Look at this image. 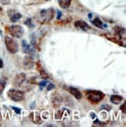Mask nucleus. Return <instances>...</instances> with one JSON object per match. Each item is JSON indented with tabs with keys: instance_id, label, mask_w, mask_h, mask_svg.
<instances>
[{
	"instance_id": "1",
	"label": "nucleus",
	"mask_w": 126,
	"mask_h": 127,
	"mask_svg": "<svg viewBox=\"0 0 126 127\" xmlns=\"http://www.w3.org/2000/svg\"><path fill=\"white\" fill-rule=\"evenodd\" d=\"M55 9L53 8L44 9L37 12L34 16V20L37 23L41 25L48 23L54 18Z\"/></svg>"
},
{
	"instance_id": "2",
	"label": "nucleus",
	"mask_w": 126,
	"mask_h": 127,
	"mask_svg": "<svg viewBox=\"0 0 126 127\" xmlns=\"http://www.w3.org/2000/svg\"><path fill=\"white\" fill-rule=\"evenodd\" d=\"M104 94L97 90H89L86 92V98L92 103H98L104 98Z\"/></svg>"
},
{
	"instance_id": "3",
	"label": "nucleus",
	"mask_w": 126,
	"mask_h": 127,
	"mask_svg": "<svg viewBox=\"0 0 126 127\" xmlns=\"http://www.w3.org/2000/svg\"><path fill=\"white\" fill-rule=\"evenodd\" d=\"M5 43L7 50L11 54H16L19 50L18 42L14 40L13 38L10 36H5Z\"/></svg>"
},
{
	"instance_id": "4",
	"label": "nucleus",
	"mask_w": 126,
	"mask_h": 127,
	"mask_svg": "<svg viewBox=\"0 0 126 127\" xmlns=\"http://www.w3.org/2000/svg\"><path fill=\"white\" fill-rule=\"evenodd\" d=\"M8 97L13 101H20L24 99V93L22 91L12 88L7 92Z\"/></svg>"
},
{
	"instance_id": "5",
	"label": "nucleus",
	"mask_w": 126,
	"mask_h": 127,
	"mask_svg": "<svg viewBox=\"0 0 126 127\" xmlns=\"http://www.w3.org/2000/svg\"><path fill=\"white\" fill-rule=\"evenodd\" d=\"M8 31L9 34L15 38H20L24 33L23 28L19 25H13V26L9 27L8 28Z\"/></svg>"
},
{
	"instance_id": "6",
	"label": "nucleus",
	"mask_w": 126,
	"mask_h": 127,
	"mask_svg": "<svg viewBox=\"0 0 126 127\" xmlns=\"http://www.w3.org/2000/svg\"><path fill=\"white\" fill-rule=\"evenodd\" d=\"M25 81H26V74L24 73H20L16 75L12 84H13V86H15L16 88H20L22 87Z\"/></svg>"
},
{
	"instance_id": "7",
	"label": "nucleus",
	"mask_w": 126,
	"mask_h": 127,
	"mask_svg": "<svg viewBox=\"0 0 126 127\" xmlns=\"http://www.w3.org/2000/svg\"><path fill=\"white\" fill-rule=\"evenodd\" d=\"M34 64H35V61H34V59L32 56L28 54L25 57L24 60H23V65H24L25 68L31 69L34 67Z\"/></svg>"
},
{
	"instance_id": "8",
	"label": "nucleus",
	"mask_w": 126,
	"mask_h": 127,
	"mask_svg": "<svg viewBox=\"0 0 126 127\" xmlns=\"http://www.w3.org/2000/svg\"><path fill=\"white\" fill-rule=\"evenodd\" d=\"M75 27L79 30H82L83 31H88L91 29V27L89 26V24H87L86 22L83 20H77L75 22Z\"/></svg>"
},
{
	"instance_id": "9",
	"label": "nucleus",
	"mask_w": 126,
	"mask_h": 127,
	"mask_svg": "<svg viewBox=\"0 0 126 127\" xmlns=\"http://www.w3.org/2000/svg\"><path fill=\"white\" fill-rule=\"evenodd\" d=\"M8 13H9V17H10V20L12 23H16L18 20H20V19L22 18V15L20 13V12H16V11H15L13 9L9 10Z\"/></svg>"
},
{
	"instance_id": "10",
	"label": "nucleus",
	"mask_w": 126,
	"mask_h": 127,
	"mask_svg": "<svg viewBox=\"0 0 126 127\" xmlns=\"http://www.w3.org/2000/svg\"><path fill=\"white\" fill-rule=\"evenodd\" d=\"M22 46H23L24 53L30 54V55H33L34 54V48L31 45H30V44H28L26 40H23Z\"/></svg>"
},
{
	"instance_id": "11",
	"label": "nucleus",
	"mask_w": 126,
	"mask_h": 127,
	"mask_svg": "<svg viewBox=\"0 0 126 127\" xmlns=\"http://www.w3.org/2000/svg\"><path fill=\"white\" fill-rule=\"evenodd\" d=\"M68 90V92L70 93L73 97H75V98H76V99L82 98L83 95H82L79 89H77V88H73V87H69Z\"/></svg>"
},
{
	"instance_id": "12",
	"label": "nucleus",
	"mask_w": 126,
	"mask_h": 127,
	"mask_svg": "<svg viewBox=\"0 0 126 127\" xmlns=\"http://www.w3.org/2000/svg\"><path fill=\"white\" fill-rule=\"evenodd\" d=\"M123 97L121 96V95H113L111 96V101L113 104L115 105H118L121 104L123 101Z\"/></svg>"
},
{
	"instance_id": "13",
	"label": "nucleus",
	"mask_w": 126,
	"mask_h": 127,
	"mask_svg": "<svg viewBox=\"0 0 126 127\" xmlns=\"http://www.w3.org/2000/svg\"><path fill=\"white\" fill-rule=\"evenodd\" d=\"M91 23L95 27H97V28H100V29H104V28H107V27H108V26H107V25H104L103 22L100 20V18H98V17L95 18L93 20H92Z\"/></svg>"
},
{
	"instance_id": "14",
	"label": "nucleus",
	"mask_w": 126,
	"mask_h": 127,
	"mask_svg": "<svg viewBox=\"0 0 126 127\" xmlns=\"http://www.w3.org/2000/svg\"><path fill=\"white\" fill-rule=\"evenodd\" d=\"M6 84H7V78L2 76V77L0 78V95H1L5 90Z\"/></svg>"
},
{
	"instance_id": "15",
	"label": "nucleus",
	"mask_w": 126,
	"mask_h": 127,
	"mask_svg": "<svg viewBox=\"0 0 126 127\" xmlns=\"http://www.w3.org/2000/svg\"><path fill=\"white\" fill-rule=\"evenodd\" d=\"M59 4L60 5V7L62 9H68L69 7V5H71L72 0H58Z\"/></svg>"
},
{
	"instance_id": "16",
	"label": "nucleus",
	"mask_w": 126,
	"mask_h": 127,
	"mask_svg": "<svg viewBox=\"0 0 126 127\" xmlns=\"http://www.w3.org/2000/svg\"><path fill=\"white\" fill-rule=\"evenodd\" d=\"M61 101H62V99L60 97H55L53 98V101H52V104H53V106L55 107H57L60 105L61 103Z\"/></svg>"
},
{
	"instance_id": "17",
	"label": "nucleus",
	"mask_w": 126,
	"mask_h": 127,
	"mask_svg": "<svg viewBox=\"0 0 126 127\" xmlns=\"http://www.w3.org/2000/svg\"><path fill=\"white\" fill-rule=\"evenodd\" d=\"M31 21H32V20H31L30 18H28L27 20L24 22V23L26 24L27 26H28L29 27H34V25L32 23V22H31Z\"/></svg>"
},
{
	"instance_id": "18",
	"label": "nucleus",
	"mask_w": 126,
	"mask_h": 127,
	"mask_svg": "<svg viewBox=\"0 0 126 127\" xmlns=\"http://www.w3.org/2000/svg\"><path fill=\"white\" fill-rule=\"evenodd\" d=\"M11 109L13 110L16 114H18V115H20V114L21 113V109H20V108L15 107V106H11Z\"/></svg>"
},
{
	"instance_id": "19",
	"label": "nucleus",
	"mask_w": 126,
	"mask_h": 127,
	"mask_svg": "<svg viewBox=\"0 0 126 127\" xmlns=\"http://www.w3.org/2000/svg\"><path fill=\"white\" fill-rule=\"evenodd\" d=\"M101 109H104L106 110V111H109V110L111 109V106H110V105H108V104H104V105H103L101 106Z\"/></svg>"
},
{
	"instance_id": "20",
	"label": "nucleus",
	"mask_w": 126,
	"mask_h": 127,
	"mask_svg": "<svg viewBox=\"0 0 126 127\" xmlns=\"http://www.w3.org/2000/svg\"><path fill=\"white\" fill-rule=\"evenodd\" d=\"M62 112H61V113H60V111H58L57 112L55 113V119H59L62 118Z\"/></svg>"
},
{
	"instance_id": "21",
	"label": "nucleus",
	"mask_w": 126,
	"mask_h": 127,
	"mask_svg": "<svg viewBox=\"0 0 126 127\" xmlns=\"http://www.w3.org/2000/svg\"><path fill=\"white\" fill-rule=\"evenodd\" d=\"M48 83V81H47V80H44V81H42L41 83L39 84V85L40 86H41V87H45V86H46V85Z\"/></svg>"
},
{
	"instance_id": "22",
	"label": "nucleus",
	"mask_w": 126,
	"mask_h": 127,
	"mask_svg": "<svg viewBox=\"0 0 126 127\" xmlns=\"http://www.w3.org/2000/svg\"><path fill=\"white\" fill-rule=\"evenodd\" d=\"M0 2L2 5H8L10 3V0H0Z\"/></svg>"
},
{
	"instance_id": "23",
	"label": "nucleus",
	"mask_w": 126,
	"mask_h": 127,
	"mask_svg": "<svg viewBox=\"0 0 126 127\" xmlns=\"http://www.w3.org/2000/svg\"><path fill=\"white\" fill-rule=\"evenodd\" d=\"M54 88H55V85L53 84H52V83H50L49 85L47 88V89H48V91H50V90H52V89H54Z\"/></svg>"
},
{
	"instance_id": "24",
	"label": "nucleus",
	"mask_w": 126,
	"mask_h": 127,
	"mask_svg": "<svg viewBox=\"0 0 126 127\" xmlns=\"http://www.w3.org/2000/svg\"><path fill=\"white\" fill-rule=\"evenodd\" d=\"M57 19L58 20H59V19H61L62 18V12L61 11H59V10H58L57 11Z\"/></svg>"
},
{
	"instance_id": "25",
	"label": "nucleus",
	"mask_w": 126,
	"mask_h": 127,
	"mask_svg": "<svg viewBox=\"0 0 126 127\" xmlns=\"http://www.w3.org/2000/svg\"><path fill=\"white\" fill-rule=\"evenodd\" d=\"M3 66H4V64H3V61H2V60L0 58V68H2L3 67Z\"/></svg>"
},
{
	"instance_id": "26",
	"label": "nucleus",
	"mask_w": 126,
	"mask_h": 127,
	"mask_svg": "<svg viewBox=\"0 0 126 127\" xmlns=\"http://www.w3.org/2000/svg\"><path fill=\"white\" fill-rule=\"evenodd\" d=\"M121 109H122V110H123V112H125V103H124V104H123V107H122V106L121 107Z\"/></svg>"
},
{
	"instance_id": "27",
	"label": "nucleus",
	"mask_w": 126,
	"mask_h": 127,
	"mask_svg": "<svg viewBox=\"0 0 126 127\" xmlns=\"http://www.w3.org/2000/svg\"><path fill=\"white\" fill-rule=\"evenodd\" d=\"M90 116H92L93 117H92V119H95V117H96V115H95V114H94V113H90Z\"/></svg>"
},
{
	"instance_id": "28",
	"label": "nucleus",
	"mask_w": 126,
	"mask_h": 127,
	"mask_svg": "<svg viewBox=\"0 0 126 127\" xmlns=\"http://www.w3.org/2000/svg\"><path fill=\"white\" fill-rule=\"evenodd\" d=\"M92 16H93L92 13H89V14H88V17H89V19H90V20H91V18H92Z\"/></svg>"
},
{
	"instance_id": "29",
	"label": "nucleus",
	"mask_w": 126,
	"mask_h": 127,
	"mask_svg": "<svg viewBox=\"0 0 126 127\" xmlns=\"http://www.w3.org/2000/svg\"><path fill=\"white\" fill-rule=\"evenodd\" d=\"M2 7H1V6H0V12H2Z\"/></svg>"
},
{
	"instance_id": "30",
	"label": "nucleus",
	"mask_w": 126,
	"mask_h": 127,
	"mask_svg": "<svg viewBox=\"0 0 126 127\" xmlns=\"http://www.w3.org/2000/svg\"><path fill=\"white\" fill-rule=\"evenodd\" d=\"M45 1H49V0H45Z\"/></svg>"
}]
</instances>
